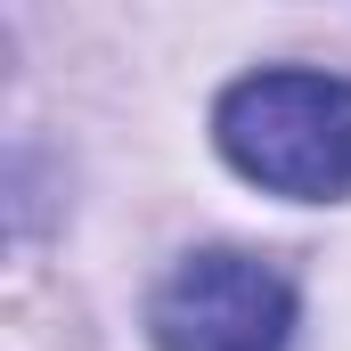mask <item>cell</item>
Masks as SVG:
<instances>
[{"label": "cell", "instance_id": "7a4b0ae2", "mask_svg": "<svg viewBox=\"0 0 351 351\" xmlns=\"http://www.w3.org/2000/svg\"><path fill=\"white\" fill-rule=\"evenodd\" d=\"M164 351H286L294 335V278L245 245H204L172 262L147 302Z\"/></svg>", "mask_w": 351, "mask_h": 351}, {"label": "cell", "instance_id": "6da1fadb", "mask_svg": "<svg viewBox=\"0 0 351 351\" xmlns=\"http://www.w3.org/2000/svg\"><path fill=\"white\" fill-rule=\"evenodd\" d=\"M213 139L269 196H294V204L351 196V82L343 74L262 66V74L221 90Z\"/></svg>", "mask_w": 351, "mask_h": 351}]
</instances>
